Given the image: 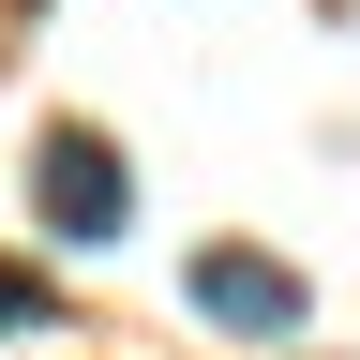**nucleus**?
<instances>
[{
	"label": "nucleus",
	"mask_w": 360,
	"mask_h": 360,
	"mask_svg": "<svg viewBox=\"0 0 360 360\" xmlns=\"http://www.w3.org/2000/svg\"><path fill=\"white\" fill-rule=\"evenodd\" d=\"M195 315H210V330H240V345H285L315 300H300V270H285V255H255V240H210V255H195Z\"/></svg>",
	"instance_id": "f257e3e1"
},
{
	"label": "nucleus",
	"mask_w": 360,
	"mask_h": 360,
	"mask_svg": "<svg viewBox=\"0 0 360 360\" xmlns=\"http://www.w3.org/2000/svg\"><path fill=\"white\" fill-rule=\"evenodd\" d=\"M30 210L60 225V240H120V150H105L90 120H60V135L30 150Z\"/></svg>",
	"instance_id": "f03ea898"
},
{
	"label": "nucleus",
	"mask_w": 360,
	"mask_h": 360,
	"mask_svg": "<svg viewBox=\"0 0 360 360\" xmlns=\"http://www.w3.org/2000/svg\"><path fill=\"white\" fill-rule=\"evenodd\" d=\"M30 315H45V270H15V255H0V330H30Z\"/></svg>",
	"instance_id": "7ed1b4c3"
}]
</instances>
